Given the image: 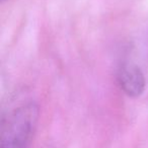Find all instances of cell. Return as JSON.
Masks as SVG:
<instances>
[{
    "label": "cell",
    "mask_w": 148,
    "mask_h": 148,
    "mask_svg": "<svg viewBox=\"0 0 148 148\" xmlns=\"http://www.w3.org/2000/svg\"><path fill=\"white\" fill-rule=\"evenodd\" d=\"M39 107L27 103L8 113L1 127L0 148H27L37 127Z\"/></svg>",
    "instance_id": "1"
},
{
    "label": "cell",
    "mask_w": 148,
    "mask_h": 148,
    "mask_svg": "<svg viewBox=\"0 0 148 148\" xmlns=\"http://www.w3.org/2000/svg\"><path fill=\"white\" fill-rule=\"evenodd\" d=\"M117 81L128 97H139L145 90L146 80L141 68L132 62H123L118 68Z\"/></svg>",
    "instance_id": "2"
}]
</instances>
